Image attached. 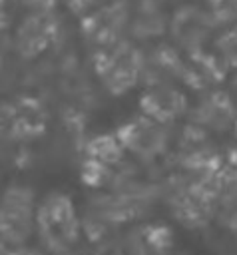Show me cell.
<instances>
[{"label":"cell","mask_w":237,"mask_h":255,"mask_svg":"<svg viewBox=\"0 0 237 255\" xmlns=\"http://www.w3.org/2000/svg\"><path fill=\"white\" fill-rule=\"evenodd\" d=\"M82 213L64 191H50L38 199L36 233L38 247L48 255H66L80 243Z\"/></svg>","instance_id":"cell-1"},{"label":"cell","mask_w":237,"mask_h":255,"mask_svg":"<svg viewBox=\"0 0 237 255\" xmlns=\"http://www.w3.org/2000/svg\"><path fill=\"white\" fill-rule=\"evenodd\" d=\"M38 195L26 183H10L0 191V241L12 249L30 245L36 233Z\"/></svg>","instance_id":"cell-2"},{"label":"cell","mask_w":237,"mask_h":255,"mask_svg":"<svg viewBox=\"0 0 237 255\" xmlns=\"http://www.w3.org/2000/svg\"><path fill=\"white\" fill-rule=\"evenodd\" d=\"M145 58L141 52L127 40H119L114 46H108L100 52L98 74L108 92L121 96L137 86L143 78Z\"/></svg>","instance_id":"cell-3"},{"label":"cell","mask_w":237,"mask_h":255,"mask_svg":"<svg viewBox=\"0 0 237 255\" xmlns=\"http://www.w3.org/2000/svg\"><path fill=\"white\" fill-rule=\"evenodd\" d=\"M125 153L133 155L137 161L153 163L169 151L171 133L169 126L159 124L143 114L137 118H129L116 131Z\"/></svg>","instance_id":"cell-4"},{"label":"cell","mask_w":237,"mask_h":255,"mask_svg":"<svg viewBox=\"0 0 237 255\" xmlns=\"http://www.w3.org/2000/svg\"><path fill=\"white\" fill-rule=\"evenodd\" d=\"M217 28L211 20L207 8L197 4H183L171 16L167 24V34L179 50H185L189 56L203 52V46L213 40Z\"/></svg>","instance_id":"cell-5"},{"label":"cell","mask_w":237,"mask_h":255,"mask_svg":"<svg viewBox=\"0 0 237 255\" xmlns=\"http://www.w3.org/2000/svg\"><path fill=\"white\" fill-rule=\"evenodd\" d=\"M141 114L171 126L175 120L185 116L187 112V96L183 90H179L173 82H163V84H147L145 92L139 100Z\"/></svg>","instance_id":"cell-6"},{"label":"cell","mask_w":237,"mask_h":255,"mask_svg":"<svg viewBox=\"0 0 237 255\" xmlns=\"http://www.w3.org/2000/svg\"><path fill=\"white\" fill-rule=\"evenodd\" d=\"M58 26L52 10L28 12L26 18H22L14 36L16 52L22 58H36L54 42Z\"/></svg>","instance_id":"cell-7"},{"label":"cell","mask_w":237,"mask_h":255,"mask_svg":"<svg viewBox=\"0 0 237 255\" xmlns=\"http://www.w3.org/2000/svg\"><path fill=\"white\" fill-rule=\"evenodd\" d=\"M189 118H191V126L203 129L205 133L209 131L223 133L233 129L237 122V106L229 96V92L217 90L205 94L201 102H197V106L191 110Z\"/></svg>","instance_id":"cell-8"},{"label":"cell","mask_w":237,"mask_h":255,"mask_svg":"<svg viewBox=\"0 0 237 255\" xmlns=\"http://www.w3.org/2000/svg\"><path fill=\"white\" fill-rule=\"evenodd\" d=\"M173 245V233L165 225L147 223L129 229L121 249L125 255H167Z\"/></svg>","instance_id":"cell-9"},{"label":"cell","mask_w":237,"mask_h":255,"mask_svg":"<svg viewBox=\"0 0 237 255\" xmlns=\"http://www.w3.org/2000/svg\"><path fill=\"white\" fill-rule=\"evenodd\" d=\"M169 14L161 10L155 0H143L131 20V34L135 38H155L159 34H167Z\"/></svg>","instance_id":"cell-10"},{"label":"cell","mask_w":237,"mask_h":255,"mask_svg":"<svg viewBox=\"0 0 237 255\" xmlns=\"http://www.w3.org/2000/svg\"><path fill=\"white\" fill-rule=\"evenodd\" d=\"M211 56L225 72H237V24L219 28L211 40Z\"/></svg>","instance_id":"cell-11"},{"label":"cell","mask_w":237,"mask_h":255,"mask_svg":"<svg viewBox=\"0 0 237 255\" xmlns=\"http://www.w3.org/2000/svg\"><path fill=\"white\" fill-rule=\"evenodd\" d=\"M207 12L217 30L237 24V0H207Z\"/></svg>","instance_id":"cell-12"},{"label":"cell","mask_w":237,"mask_h":255,"mask_svg":"<svg viewBox=\"0 0 237 255\" xmlns=\"http://www.w3.org/2000/svg\"><path fill=\"white\" fill-rule=\"evenodd\" d=\"M18 2L28 12H36V10H52L58 0H18Z\"/></svg>","instance_id":"cell-13"},{"label":"cell","mask_w":237,"mask_h":255,"mask_svg":"<svg viewBox=\"0 0 237 255\" xmlns=\"http://www.w3.org/2000/svg\"><path fill=\"white\" fill-rule=\"evenodd\" d=\"M8 255H48V253H44L40 247L22 245V247H12V249H8Z\"/></svg>","instance_id":"cell-14"},{"label":"cell","mask_w":237,"mask_h":255,"mask_svg":"<svg viewBox=\"0 0 237 255\" xmlns=\"http://www.w3.org/2000/svg\"><path fill=\"white\" fill-rule=\"evenodd\" d=\"M100 0H68V4L70 6H74V8H80L84 14H88L90 10H96V8H100V6H96Z\"/></svg>","instance_id":"cell-15"},{"label":"cell","mask_w":237,"mask_h":255,"mask_svg":"<svg viewBox=\"0 0 237 255\" xmlns=\"http://www.w3.org/2000/svg\"><path fill=\"white\" fill-rule=\"evenodd\" d=\"M0 255H8V247L2 241H0Z\"/></svg>","instance_id":"cell-16"},{"label":"cell","mask_w":237,"mask_h":255,"mask_svg":"<svg viewBox=\"0 0 237 255\" xmlns=\"http://www.w3.org/2000/svg\"><path fill=\"white\" fill-rule=\"evenodd\" d=\"M4 4H6V0H0V8H4Z\"/></svg>","instance_id":"cell-17"}]
</instances>
